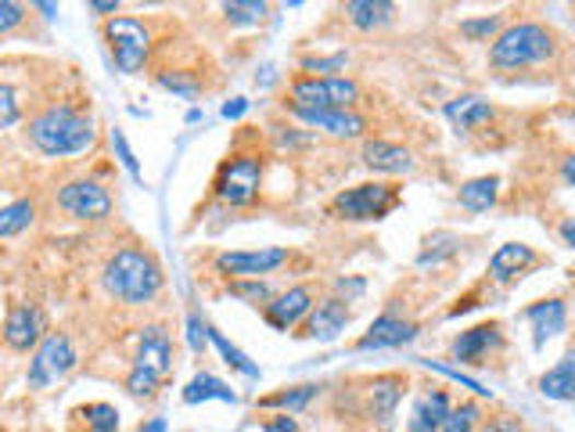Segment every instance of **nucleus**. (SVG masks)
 Returning a JSON list of instances; mask_svg holds the SVG:
<instances>
[{
  "label": "nucleus",
  "instance_id": "nucleus-1",
  "mask_svg": "<svg viewBox=\"0 0 575 432\" xmlns=\"http://www.w3.org/2000/svg\"><path fill=\"white\" fill-rule=\"evenodd\" d=\"M22 137L44 159H80L97 145V123L91 116V105L47 101L33 116H25Z\"/></svg>",
  "mask_w": 575,
  "mask_h": 432
},
{
  "label": "nucleus",
  "instance_id": "nucleus-2",
  "mask_svg": "<svg viewBox=\"0 0 575 432\" xmlns=\"http://www.w3.org/2000/svg\"><path fill=\"white\" fill-rule=\"evenodd\" d=\"M101 288L119 307H151L165 288V271L148 246L126 241L112 249V257L101 266Z\"/></svg>",
  "mask_w": 575,
  "mask_h": 432
},
{
  "label": "nucleus",
  "instance_id": "nucleus-3",
  "mask_svg": "<svg viewBox=\"0 0 575 432\" xmlns=\"http://www.w3.org/2000/svg\"><path fill=\"white\" fill-rule=\"evenodd\" d=\"M561 55L557 33L547 22H510L496 33L490 44V66L496 72H526V69H543Z\"/></svg>",
  "mask_w": 575,
  "mask_h": 432
},
{
  "label": "nucleus",
  "instance_id": "nucleus-4",
  "mask_svg": "<svg viewBox=\"0 0 575 432\" xmlns=\"http://www.w3.org/2000/svg\"><path fill=\"white\" fill-rule=\"evenodd\" d=\"M360 83L353 76H306L299 72L285 91V112H349L360 105Z\"/></svg>",
  "mask_w": 575,
  "mask_h": 432
},
{
  "label": "nucleus",
  "instance_id": "nucleus-5",
  "mask_svg": "<svg viewBox=\"0 0 575 432\" xmlns=\"http://www.w3.org/2000/svg\"><path fill=\"white\" fill-rule=\"evenodd\" d=\"M266 159L260 148H238L220 162L212 177V198L227 209H252L263 195Z\"/></svg>",
  "mask_w": 575,
  "mask_h": 432
},
{
  "label": "nucleus",
  "instance_id": "nucleus-6",
  "mask_svg": "<svg viewBox=\"0 0 575 432\" xmlns=\"http://www.w3.org/2000/svg\"><path fill=\"white\" fill-rule=\"evenodd\" d=\"M101 36L108 44L112 66L123 76H140L151 66V55H156V30H151L148 19L140 15H115L101 25Z\"/></svg>",
  "mask_w": 575,
  "mask_h": 432
},
{
  "label": "nucleus",
  "instance_id": "nucleus-7",
  "mask_svg": "<svg viewBox=\"0 0 575 432\" xmlns=\"http://www.w3.org/2000/svg\"><path fill=\"white\" fill-rule=\"evenodd\" d=\"M403 202L400 184L389 181H367V184H353L331 198L327 216H335L342 224H375L386 220V216Z\"/></svg>",
  "mask_w": 575,
  "mask_h": 432
},
{
  "label": "nucleus",
  "instance_id": "nucleus-8",
  "mask_svg": "<svg viewBox=\"0 0 575 432\" xmlns=\"http://www.w3.org/2000/svg\"><path fill=\"white\" fill-rule=\"evenodd\" d=\"M76 364H80V350H76L72 336L61 332V328H50L41 346L30 353L25 386L36 389V393H44L50 386H58L61 378H69L76 372Z\"/></svg>",
  "mask_w": 575,
  "mask_h": 432
},
{
  "label": "nucleus",
  "instance_id": "nucleus-9",
  "mask_svg": "<svg viewBox=\"0 0 575 432\" xmlns=\"http://www.w3.org/2000/svg\"><path fill=\"white\" fill-rule=\"evenodd\" d=\"M55 206L69 216V220L80 224H105L115 213V198L108 192L105 181L97 177H72V181L58 184L55 192Z\"/></svg>",
  "mask_w": 575,
  "mask_h": 432
},
{
  "label": "nucleus",
  "instance_id": "nucleus-10",
  "mask_svg": "<svg viewBox=\"0 0 575 432\" xmlns=\"http://www.w3.org/2000/svg\"><path fill=\"white\" fill-rule=\"evenodd\" d=\"M47 328V314L41 303L33 299H15L4 314V325H0V339L11 353H33L44 342Z\"/></svg>",
  "mask_w": 575,
  "mask_h": 432
},
{
  "label": "nucleus",
  "instance_id": "nucleus-11",
  "mask_svg": "<svg viewBox=\"0 0 575 432\" xmlns=\"http://www.w3.org/2000/svg\"><path fill=\"white\" fill-rule=\"evenodd\" d=\"M291 260V252L285 246H266V249H234V252H220L212 260V271L227 277V282H238V277H266L280 271Z\"/></svg>",
  "mask_w": 575,
  "mask_h": 432
},
{
  "label": "nucleus",
  "instance_id": "nucleus-12",
  "mask_svg": "<svg viewBox=\"0 0 575 432\" xmlns=\"http://www.w3.org/2000/svg\"><path fill=\"white\" fill-rule=\"evenodd\" d=\"M317 288L313 285H291L285 292H277V296L263 307V321L277 328V332H291V328H299L310 310L317 307Z\"/></svg>",
  "mask_w": 575,
  "mask_h": 432
},
{
  "label": "nucleus",
  "instance_id": "nucleus-13",
  "mask_svg": "<svg viewBox=\"0 0 575 432\" xmlns=\"http://www.w3.org/2000/svg\"><path fill=\"white\" fill-rule=\"evenodd\" d=\"M504 346H507L504 328L496 321H482L475 328H468V332H460L450 342V357L460 364H490Z\"/></svg>",
  "mask_w": 575,
  "mask_h": 432
},
{
  "label": "nucleus",
  "instance_id": "nucleus-14",
  "mask_svg": "<svg viewBox=\"0 0 575 432\" xmlns=\"http://www.w3.org/2000/svg\"><path fill=\"white\" fill-rule=\"evenodd\" d=\"M353 325V310L349 303L338 299V296H321L317 299V307L310 310V317L299 325L302 328V339H317V342H335L342 339L345 328Z\"/></svg>",
  "mask_w": 575,
  "mask_h": 432
},
{
  "label": "nucleus",
  "instance_id": "nucleus-15",
  "mask_svg": "<svg viewBox=\"0 0 575 432\" xmlns=\"http://www.w3.org/2000/svg\"><path fill=\"white\" fill-rule=\"evenodd\" d=\"M417 339V325L411 317H400L386 310L381 317L370 321L367 332L356 339V353H370V350H395V346H406V342Z\"/></svg>",
  "mask_w": 575,
  "mask_h": 432
},
{
  "label": "nucleus",
  "instance_id": "nucleus-16",
  "mask_svg": "<svg viewBox=\"0 0 575 432\" xmlns=\"http://www.w3.org/2000/svg\"><path fill=\"white\" fill-rule=\"evenodd\" d=\"M134 364H137V367H148V372H156L159 378H170V375H173L176 350H173L170 332H165L162 325H145V328L137 332Z\"/></svg>",
  "mask_w": 575,
  "mask_h": 432
},
{
  "label": "nucleus",
  "instance_id": "nucleus-17",
  "mask_svg": "<svg viewBox=\"0 0 575 432\" xmlns=\"http://www.w3.org/2000/svg\"><path fill=\"white\" fill-rule=\"evenodd\" d=\"M296 123H302L306 130H321L335 141H367V116H360L356 109L349 112H296L291 116Z\"/></svg>",
  "mask_w": 575,
  "mask_h": 432
},
{
  "label": "nucleus",
  "instance_id": "nucleus-18",
  "mask_svg": "<svg viewBox=\"0 0 575 432\" xmlns=\"http://www.w3.org/2000/svg\"><path fill=\"white\" fill-rule=\"evenodd\" d=\"M360 162L367 170L375 173H386V177H403V173H414V151L400 145V141H386V137H367L364 148H360Z\"/></svg>",
  "mask_w": 575,
  "mask_h": 432
},
{
  "label": "nucleus",
  "instance_id": "nucleus-19",
  "mask_svg": "<svg viewBox=\"0 0 575 432\" xmlns=\"http://www.w3.org/2000/svg\"><path fill=\"white\" fill-rule=\"evenodd\" d=\"M536 263H540V252L532 246H526V241H504V246L490 257V282L510 285V282H518V277H526Z\"/></svg>",
  "mask_w": 575,
  "mask_h": 432
},
{
  "label": "nucleus",
  "instance_id": "nucleus-20",
  "mask_svg": "<svg viewBox=\"0 0 575 432\" xmlns=\"http://www.w3.org/2000/svg\"><path fill=\"white\" fill-rule=\"evenodd\" d=\"M442 116L450 120V126L457 134H475V130H482V126H490L496 120V109L479 94H457V98L446 101Z\"/></svg>",
  "mask_w": 575,
  "mask_h": 432
},
{
  "label": "nucleus",
  "instance_id": "nucleus-21",
  "mask_svg": "<svg viewBox=\"0 0 575 432\" xmlns=\"http://www.w3.org/2000/svg\"><path fill=\"white\" fill-rule=\"evenodd\" d=\"M526 321L532 325V346L543 350L547 342H551L554 336L565 332L568 325V310H565V299H540L532 303V307L526 310Z\"/></svg>",
  "mask_w": 575,
  "mask_h": 432
},
{
  "label": "nucleus",
  "instance_id": "nucleus-22",
  "mask_svg": "<svg viewBox=\"0 0 575 432\" xmlns=\"http://www.w3.org/2000/svg\"><path fill=\"white\" fill-rule=\"evenodd\" d=\"M450 411H453V400L446 389L421 393L411 408V418H406V432H439Z\"/></svg>",
  "mask_w": 575,
  "mask_h": 432
},
{
  "label": "nucleus",
  "instance_id": "nucleus-23",
  "mask_svg": "<svg viewBox=\"0 0 575 432\" xmlns=\"http://www.w3.org/2000/svg\"><path fill=\"white\" fill-rule=\"evenodd\" d=\"M403 386H406V378H400V375L370 378L367 383V418L389 425L392 414H395V403H400V397H403Z\"/></svg>",
  "mask_w": 575,
  "mask_h": 432
},
{
  "label": "nucleus",
  "instance_id": "nucleus-24",
  "mask_svg": "<svg viewBox=\"0 0 575 432\" xmlns=\"http://www.w3.org/2000/svg\"><path fill=\"white\" fill-rule=\"evenodd\" d=\"M496 198H501V177L496 173H485V177H471L457 187V206L479 216V213H490L496 206Z\"/></svg>",
  "mask_w": 575,
  "mask_h": 432
},
{
  "label": "nucleus",
  "instance_id": "nucleus-25",
  "mask_svg": "<svg viewBox=\"0 0 575 432\" xmlns=\"http://www.w3.org/2000/svg\"><path fill=\"white\" fill-rule=\"evenodd\" d=\"M342 15L353 30L375 33V30H386L395 19V4H389V0H349V4L342 8Z\"/></svg>",
  "mask_w": 575,
  "mask_h": 432
},
{
  "label": "nucleus",
  "instance_id": "nucleus-26",
  "mask_svg": "<svg viewBox=\"0 0 575 432\" xmlns=\"http://www.w3.org/2000/svg\"><path fill=\"white\" fill-rule=\"evenodd\" d=\"M321 397V386L306 383V386H285L271 393V397H260V411H277V414H299L310 403Z\"/></svg>",
  "mask_w": 575,
  "mask_h": 432
},
{
  "label": "nucleus",
  "instance_id": "nucleus-27",
  "mask_svg": "<svg viewBox=\"0 0 575 432\" xmlns=\"http://www.w3.org/2000/svg\"><path fill=\"white\" fill-rule=\"evenodd\" d=\"M536 386H540L547 400H572L575 397V353H568L565 361H557L551 372H543Z\"/></svg>",
  "mask_w": 575,
  "mask_h": 432
},
{
  "label": "nucleus",
  "instance_id": "nucleus-28",
  "mask_svg": "<svg viewBox=\"0 0 575 432\" xmlns=\"http://www.w3.org/2000/svg\"><path fill=\"white\" fill-rule=\"evenodd\" d=\"M72 425L80 432H119V411L105 400L83 403V408L72 411Z\"/></svg>",
  "mask_w": 575,
  "mask_h": 432
},
{
  "label": "nucleus",
  "instance_id": "nucleus-29",
  "mask_svg": "<svg viewBox=\"0 0 575 432\" xmlns=\"http://www.w3.org/2000/svg\"><path fill=\"white\" fill-rule=\"evenodd\" d=\"M184 403H206V400H227V403H234L238 400V393L230 389L223 378H216V375H209V372H202V375H195L191 383L184 386Z\"/></svg>",
  "mask_w": 575,
  "mask_h": 432
},
{
  "label": "nucleus",
  "instance_id": "nucleus-30",
  "mask_svg": "<svg viewBox=\"0 0 575 432\" xmlns=\"http://www.w3.org/2000/svg\"><path fill=\"white\" fill-rule=\"evenodd\" d=\"M460 235H453V231H436V235H428L425 238V249H421V257H417V266L421 271H436V266H442L446 260H453L457 252H460Z\"/></svg>",
  "mask_w": 575,
  "mask_h": 432
},
{
  "label": "nucleus",
  "instance_id": "nucleus-31",
  "mask_svg": "<svg viewBox=\"0 0 575 432\" xmlns=\"http://www.w3.org/2000/svg\"><path fill=\"white\" fill-rule=\"evenodd\" d=\"M36 224V202L33 198H19L0 206V238H19L22 231H30Z\"/></svg>",
  "mask_w": 575,
  "mask_h": 432
},
{
  "label": "nucleus",
  "instance_id": "nucleus-32",
  "mask_svg": "<svg viewBox=\"0 0 575 432\" xmlns=\"http://www.w3.org/2000/svg\"><path fill=\"white\" fill-rule=\"evenodd\" d=\"M156 83L162 91H173L181 98H198L206 91V83H202V76L195 69H173V66H159L156 69Z\"/></svg>",
  "mask_w": 575,
  "mask_h": 432
},
{
  "label": "nucleus",
  "instance_id": "nucleus-33",
  "mask_svg": "<svg viewBox=\"0 0 575 432\" xmlns=\"http://www.w3.org/2000/svg\"><path fill=\"white\" fill-rule=\"evenodd\" d=\"M19 123H25V101L22 91L8 76H0V134L4 130H15Z\"/></svg>",
  "mask_w": 575,
  "mask_h": 432
},
{
  "label": "nucleus",
  "instance_id": "nucleus-34",
  "mask_svg": "<svg viewBox=\"0 0 575 432\" xmlns=\"http://www.w3.org/2000/svg\"><path fill=\"white\" fill-rule=\"evenodd\" d=\"M209 342H212L216 350H220V357H223L227 367H234V372H238V375H245V378H260V367H255V364L249 361V353H245V350H238L234 342H230V339L220 332V328H212V325H209Z\"/></svg>",
  "mask_w": 575,
  "mask_h": 432
},
{
  "label": "nucleus",
  "instance_id": "nucleus-35",
  "mask_svg": "<svg viewBox=\"0 0 575 432\" xmlns=\"http://www.w3.org/2000/svg\"><path fill=\"white\" fill-rule=\"evenodd\" d=\"M227 292L234 299H241V303H249V307H266L277 292H274V285L266 282V277H238V282H227Z\"/></svg>",
  "mask_w": 575,
  "mask_h": 432
},
{
  "label": "nucleus",
  "instance_id": "nucleus-36",
  "mask_svg": "<svg viewBox=\"0 0 575 432\" xmlns=\"http://www.w3.org/2000/svg\"><path fill=\"white\" fill-rule=\"evenodd\" d=\"M223 19L227 25H263L271 19V4H263V0H230V4H223Z\"/></svg>",
  "mask_w": 575,
  "mask_h": 432
},
{
  "label": "nucleus",
  "instance_id": "nucleus-37",
  "mask_svg": "<svg viewBox=\"0 0 575 432\" xmlns=\"http://www.w3.org/2000/svg\"><path fill=\"white\" fill-rule=\"evenodd\" d=\"M479 429H482V408L475 400H460L453 403V411L446 414L439 432H479Z\"/></svg>",
  "mask_w": 575,
  "mask_h": 432
},
{
  "label": "nucleus",
  "instance_id": "nucleus-38",
  "mask_svg": "<svg viewBox=\"0 0 575 432\" xmlns=\"http://www.w3.org/2000/svg\"><path fill=\"white\" fill-rule=\"evenodd\" d=\"M162 383H165V378H159L156 372H148V367L134 364L130 372H126V378H123V389L130 393V397H137V400H151Z\"/></svg>",
  "mask_w": 575,
  "mask_h": 432
},
{
  "label": "nucleus",
  "instance_id": "nucleus-39",
  "mask_svg": "<svg viewBox=\"0 0 575 432\" xmlns=\"http://www.w3.org/2000/svg\"><path fill=\"white\" fill-rule=\"evenodd\" d=\"M345 61H349V55L345 50H335V55H306L299 61V69L306 76H345Z\"/></svg>",
  "mask_w": 575,
  "mask_h": 432
},
{
  "label": "nucleus",
  "instance_id": "nucleus-40",
  "mask_svg": "<svg viewBox=\"0 0 575 432\" xmlns=\"http://www.w3.org/2000/svg\"><path fill=\"white\" fill-rule=\"evenodd\" d=\"M504 30L501 15H482V19H464L460 22V36H468V41L475 44H485V41H496V33Z\"/></svg>",
  "mask_w": 575,
  "mask_h": 432
},
{
  "label": "nucleus",
  "instance_id": "nucleus-41",
  "mask_svg": "<svg viewBox=\"0 0 575 432\" xmlns=\"http://www.w3.org/2000/svg\"><path fill=\"white\" fill-rule=\"evenodd\" d=\"M30 4H15V0H0V36L19 33L30 22Z\"/></svg>",
  "mask_w": 575,
  "mask_h": 432
},
{
  "label": "nucleus",
  "instance_id": "nucleus-42",
  "mask_svg": "<svg viewBox=\"0 0 575 432\" xmlns=\"http://www.w3.org/2000/svg\"><path fill=\"white\" fill-rule=\"evenodd\" d=\"M108 141H112V151H115V159H119V167L134 177L137 184H145V173H140V167H137V156H134V148L126 145V134L123 130H112L108 134Z\"/></svg>",
  "mask_w": 575,
  "mask_h": 432
},
{
  "label": "nucleus",
  "instance_id": "nucleus-43",
  "mask_svg": "<svg viewBox=\"0 0 575 432\" xmlns=\"http://www.w3.org/2000/svg\"><path fill=\"white\" fill-rule=\"evenodd\" d=\"M187 342L195 353L206 350V342H209V321H202L198 314H187Z\"/></svg>",
  "mask_w": 575,
  "mask_h": 432
},
{
  "label": "nucleus",
  "instance_id": "nucleus-44",
  "mask_svg": "<svg viewBox=\"0 0 575 432\" xmlns=\"http://www.w3.org/2000/svg\"><path fill=\"white\" fill-rule=\"evenodd\" d=\"M425 367H432V372H439V375H446V378H453V383H460L464 389H471V393H479V397H490L493 400V393L490 389H482L475 378H468V375H460V372H453V367H442V364H436V361H421Z\"/></svg>",
  "mask_w": 575,
  "mask_h": 432
},
{
  "label": "nucleus",
  "instance_id": "nucleus-45",
  "mask_svg": "<svg viewBox=\"0 0 575 432\" xmlns=\"http://www.w3.org/2000/svg\"><path fill=\"white\" fill-rule=\"evenodd\" d=\"M364 292H367V282H364V277H338V282H335V296L345 299V303L360 299Z\"/></svg>",
  "mask_w": 575,
  "mask_h": 432
},
{
  "label": "nucleus",
  "instance_id": "nucleus-46",
  "mask_svg": "<svg viewBox=\"0 0 575 432\" xmlns=\"http://www.w3.org/2000/svg\"><path fill=\"white\" fill-rule=\"evenodd\" d=\"M263 432H302L299 422H296V414H271V418H263Z\"/></svg>",
  "mask_w": 575,
  "mask_h": 432
},
{
  "label": "nucleus",
  "instance_id": "nucleus-47",
  "mask_svg": "<svg viewBox=\"0 0 575 432\" xmlns=\"http://www.w3.org/2000/svg\"><path fill=\"white\" fill-rule=\"evenodd\" d=\"M479 432H529L526 425L518 422V418H493V422H482V429Z\"/></svg>",
  "mask_w": 575,
  "mask_h": 432
},
{
  "label": "nucleus",
  "instance_id": "nucleus-48",
  "mask_svg": "<svg viewBox=\"0 0 575 432\" xmlns=\"http://www.w3.org/2000/svg\"><path fill=\"white\" fill-rule=\"evenodd\" d=\"M119 0H91V4H87V11H94V15H101V19H115V15H119Z\"/></svg>",
  "mask_w": 575,
  "mask_h": 432
},
{
  "label": "nucleus",
  "instance_id": "nucleus-49",
  "mask_svg": "<svg viewBox=\"0 0 575 432\" xmlns=\"http://www.w3.org/2000/svg\"><path fill=\"white\" fill-rule=\"evenodd\" d=\"M249 112V101L245 98H230L223 105V120H241Z\"/></svg>",
  "mask_w": 575,
  "mask_h": 432
},
{
  "label": "nucleus",
  "instance_id": "nucleus-50",
  "mask_svg": "<svg viewBox=\"0 0 575 432\" xmlns=\"http://www.w3.org/2000/svg\"><path fill=\"white\" fill-rule=\"evenodd\" d=\"M557 238L565 241L568 249H575V216H565V220L557 224Z\"/></svg>",
  "mask_w": 575,
  "mask_h": 432
},
{
  "label": "nucleus",
  "instance_id": "nucleus-51",
  "mask_svg": "<svg viewBox=\"0 0 575 432\" xmlns=\"http://www.w3.org/2000/svg\"><path fill=\"white\" fill-rule=\"evenodd\" d=\"M561 181H565L568 187H575V151L561 159Z\"/></svg>",
  "mask_w": 575,
  "mask_h": 432
},
{
  "label": "nucleus",
  "instance_id": "nucleus-52",
  "mask_svg": "<svg viewBox=\"0 0 575 432\" xmlns=\"http://www.w3.org/2000/svg\"><path fill=\"white\" fill-rule=\"evenodd\" d=\"M137 432H165V418H148V422H140Z\"/></svg>",
  "mask_w": 575,
  "mask_h": 432
},
{
  "label": "nucleus",
  "instance_id": "nucleus-53",
  "mask_svg": "<svg viewBox=\"0 0 575 432\" xmlns=\"http://www.w3.org/2000/svg\"><path fill=\"white\" fill-rule=\"evenodd\" d=\"M0 192H4V184H0Z\"/></svg>",
  "mask_w": 575,
  "mask_h": 432
}]
</instances>
